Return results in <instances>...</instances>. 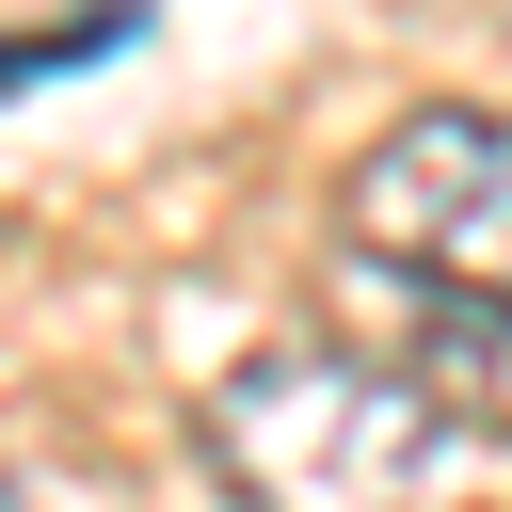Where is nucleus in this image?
I'll return each mask as SVG.
<instances>
[{
	"instance_id": "nucleus-1",
	"label": "nucleus",
	"mask_w": 512,
	"mask_h": 512,
	"mask_svg": "<svg viewBox=\"0 0 512 512\" xmlns=\"http://www.w3.org/2000/svg\"><path fill=\"white\" fill-rule=\"evenodd\" d=\"M448 416L384 352H240L208 384V464L240 512H432Z\"/></svg>"
},
{
	"instance_id": "nucleus-3",
	"label": "nucleus",
	"mask_w": 512,
	"mask_h": 512,
	"mask_svg": "<svg viewBox=\"0 0 512 512\" xmlns=\"http://www.w3.org/2000/svg\"><path fill=\"white\" fill-rule=\"evenodd\" d=\"M336 320H352L448 432H512V304L432 288V272H384V256H336Z\"/></svg>"
},
{
	"instance_id": "nucleus-4",
	"label": "nucleus",
	"mask_w": 512,
	"mask_h": 512,
	"mask_svg": "<svg viewBox=\"0 0 512 512\" xmlns=\"http://www.w3.org/2000/svg\"><path fill=\"white\" fill-rule=\"evenodd\" d=\"M144 32V0H96V16H64V32H0V96H32V80H80V64H112Z\"/></svg>"
},
{
	"instance_id": "nucleus-2",
	"label": "nucleus",
	"mask_w": 512,
	"mask_h": 512,
	"mask_svg": "<svg viewBox=\"0 0 512 512\" xmlns=\"http://www.w3.org/2000/svg\"><path fill=\"white\" fill-rule=\"evenodd\" d=\"M336 224H352V256H384V272H432V288L512 304V112L432 96V112L368 128Z\"/></svg>"
}]
</instances>
